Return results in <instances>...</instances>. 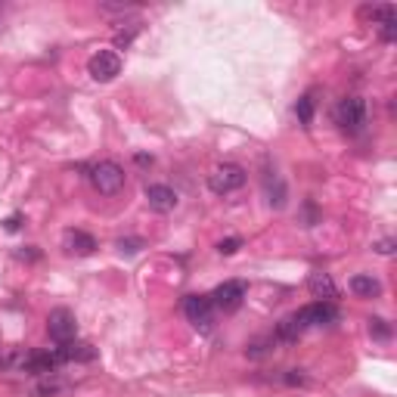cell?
<instances>
[{
	"label": "cell",
	"mask_w": 397,
	"mask_h": 397,
	"mask_svg": "<svg viewBox=\"0 0 397 397\" xmlns=\"http://www.w3.org/2000/svg\"><path fill=\"white\" fill-rule=\"evenodd\" d=\"M87 72L94 81H112L115 75L121 72V56H118L115 50H99V53L90 56Z\"/></svg>",
	"instance_id": "obj_8"
},
{
	"label": "cell",
	"mask_w": 397,
	"mask_h": 397,
	"mask_svg": "<svg viewBox=\"0 0 397 397\" xmlns=\"http://www.w3.org/2000/svg\"><path fill=\"white\" fill-rule=\"evenodd\" d=\"M208 187L211 192H217V196H227V192H236L246 187V168L242 165H221L214 168V171L208 174Z\"/></svg>",
	"instance_id": "obj_5"
},
{
	"label": "cell",
	"mask_w": 397,
	"mask_h": 397,
	"mask_svg": "<svg viewBox=\"0 0 397 397\" xmlns=\"http://www.w3.org/2000/svg\"><path fill=\"white\" fill-rule=\"evenodd\" d=\"M62 246H65V251L69 255H94L97 251V239L90 233H84V230H65V236H62Z\"/></svg>",
	"instance_id": "obj_10"
},
{
	"label": "cell",
	"mask_w": 397,
	"mask_h": 397,
	"mask_svg": "<svg viewBox=\"0 0 397 397\" xmlns=\"http://www.w3.org/2000/svg\"><path fill=\"white\" fill-rule=\"evenodd\" d=\"M90 183L99 196H118L124 190V168L118 162H97L90 168Z\"/></svg>",
	"instance_id": "obj_2"
},
{
	"label": "cell",
	"mask_w": 397,
	"mask_h": 397,
	"mask_svg": "<svg viewBox=\"0 0 397 397\" xmlns=\"http://www.w3.org/2000/svg\"><path fill=\"white\" fill-rule=\"evenodd\" d=\"M140 249H143V239H137V236H128V239H118V251H121V255H137Z\"/></svg>",
	"instance_id": "obj_18"
},
{
	"label": "cell",
	"mask_w": 397,
	"mask_h": 397,
	"mask_svg": "<svg viewBox=\"0 0 397 397\" xmlns=\"http://www.w3.org/2000/svg\"><path fill=\"white\" fill-rule=\"evenodd\" d=\"M342 310L335 308L332 301H314V304H304L301 310H295V314H289L283 320L280 326H276L273 332V342H283V344H292L298 342L308 329L314 326H329V323H339Z\"/></svg>",
	"instance_id": "obj_1"
},
{
	"label": "cell",
	"mask_w": 397,
	"mask_h": 397,
	"mask_svg": "<svg viewBox=\"0 0 397 397\" xmlns=\"http://www.w3.org/2000/svg\"><path fill=\"white\" fill-rule=\"evenodd\" d=\"M59 357H62V363H90L97 360V348L87 342H65V344H56Z\"/></svg>",
	"instance_id": "obj_11"
},
{
	"label": "cell",
	"mask_w": 397,
	"mask_h": 397,
	"mask_svg": "<svg viewBox=\"0 0 397 397\" xmlns=\"http://www.w3.org/2000/svg\"><path fill=\"white\" fill-rule=\"evenodd\" d=\"M335 124L348 134L363 131V124H366V103H363L360 97L339 99V106H335Z\"/></svg>",
	"instance_id": "obj_4"
},
{
	"label": "cell",
	"mask_w": 397,
	"mask_h": 397,
	"mask_svg": "<svg viewBox=\"0 0 397 397\" xmlns=\"http://www.w3.org/2000/svg\"><path fill=\"white\" fill-rule=\"evenodd\" d=\"M47 335H50V339H53L56 344L75 342V335H78V323H75V314H72L69 308L50 310V317H47Z\"/></svg>",
	"instance_id": "obj_6"
},
{
	"label": "cell",
	"mask_w": 397,
	"mask_h": 397,
	"mask_svg": "<svg viewBox=\"0 0 397 397\" xmlns=\"http://www.w3.org/2000/svg\"><path fill=\"white\" fill-rule=\"evenodd\" d=\"M246 295H249V285L242 283V280H227V283H221L214 292L208 295V301H211V308H214V310L233 314V310H239V308H242Z\"/></svg>",
	"instance_id": "obj_3"
},
{
	"label": "cell",
	"mask_w": 397,
	"mask_h": 397,
	"mask_svg": "<svg viewBox=\"0 0 397 397\" xmlns=\"http://www.w3.org/2000/svg\"><path fill=\"white\" fill-rule=\"evenodd\" d=\"M308 289H310V295H314L317 301L339 298V285H335V280L329 273H310L308 276Z\"/></svg>",
	"instance_id": "obj_12"
},
{
	"label": "cell",
	"mask_w": 397,
	"mask_h": 397,
	"mask_svg": "<svg viewBox=\"0 0 397 397\" xmlns=\"http://www.w3.org/2000/svg\"><path fill=\"white\" fill-rule=\"evenodd\" d=\"M369 335H373L376 342H388V339H391V326H388V320H382V317L369 320Z\"/></svg>",
	"instance_id": "obj_16"
},
{
	"label": "cell",
	"mask_w": 397,
	"mask_h": 397,
	"mask_svg": "<svg viewBox=\"0 0 397 397\" xmlns=\"http://www.w3.org/2000/svg\"><path fill=\"white\" fill-rule=\"evenodd\" d=\"M16 255H19V261H38V258H40V251H38L35 246H25V249L16 251Z\"/></svg>",
	"instance_id": "obj_20"
},
{
	"label": "cell",
	"mask_w": 397,
	"mask_h": 397,
	"mask_svg": "<svg viewBox=\"0 0 397 397\" xmlns=\"http://www.w3.org/2000/svg\"><path fill=\"white\" fill-rule=\"evenodd\" d=\"M137 31H140V22H131V28H128V31L121 28V31L115 35V47H118V50H128V47H131V40L137 38Z\"/></svg>",
	"instance_id": "obj_17"
},
{
	"label": "cell",
	"mask_w": 397,
	"mask_h": 397,
	"mask_svg": "<svg viewBox=\"0 0 397 397\" xmlns=\"http://www.w3.org/2000/svg\"><path fill=\"white\" fill-rule=\"evenodd\" d=\"M264 187H267L270 205H273V208H283V202H285V187H283L280 177H276L273 171H267V174H264Z\"/></svg>",
	"instance_id": "obj_14"
},
{
	"label": "cell",
	"mask_w": 397,
	"mask_h": 397,
	"mask_svg": "<svg viewBox=\"0 0 397 397\" xmlns=\"http://www.w3.org/2000/svg\"><path fill=\"white\" fill-rule=\"evenodd\" d=\"M19 224H22V214H13L10 221H6V230H19Z\"/></svg>",
	"instance_id": "obj_22"
},
{
	"label": "cell",
	"mask_w": 397,
	"mask_h": 397,
	"mask_svg": "<svg viewBox=\"0 0 397 397\" xmlns=\"http://www.w3.org/2000/svg\"><path fill=\"white\" fill-rule=\"evenodd\" d=\"M143 196H146L149 208L158 211V214H168V211L177 208V192L171 187H165V183H149V187L143 190Z\"/></svg>",
	"instance_id": "obj_9"
},
{
	"label": "cell",
	"mask_w": 397,
	"mask_h": 397,
	"mask_svg": "<svg viewBox=\"0 0 397 397\" xmlns=\"http://www.w3.org/2000/svg\"><path fill=\"white\" fill-rule=\"evenodd\" d=\"M376 251H379V255H391V251H394V239H382L376 246Z\"/></svg>",
	"instance_id": "obj_21"
},
{
	"label": "cell",
	"mask_w": 397,
	"mask_h": 397,
	"mask_svg": "<svg viewBox=\"0 0 397 397\" xmlns=\"http://www.w3.org/2000/svg\"><path fill=\"white\" fill-rule=\"evenodd\" d=\"M351 292L357 295V298H376V295H382V283L373 280V276H366V273H357V276H351Z\"/></svg>",
	"instance_id": "obj_13"
},
{
	"label": "cell",
	"mask_w": 397,
	"mask_h": 397,
	"mask_svg": "<svg viewBox=\"0 0 397 397\" xmlns=\"http://www.w3.org/2000/svg\"><path fill=\"white\" fill-rule=\"evenodd\" d=\"M239 246H242L239 236H230V239H221V242H217V251H221V255H236V251H239Z\"/></svg>",
	"instance_id": "obj_19"
},
{
	"label": "cell",
	"mask_w": 397,
	"mask_h": 397,
	"mask_svg": "<svg viewBox=\"0 0 397 397\" xmlns=\"http://www.w3.org/2000/svg\"><path fill=\"white\" fill-rule=\"evenodd\" d=\"M295 115H298L301 124H310V121H314V97L304 94L298 103H295Z\"/></svg>",
	"instance_id": "obj_15"
},
{
	"label": "cell",
	"mask_w": 397,
	"mask_h": 397,
	"mask_svg": "<svg viewBox=\"0 0 397 397\" xmlns=\"http://www.w3.org/2000/svg\"><path fill=\"white\" fill-rule=\"evenodd\" d=\"M183 314L190 317V323L202 329V332H211V323H214V308H211L208 295H187L183 298Z\"/></svg>",
	"instance_id": "obj_7"
}]
</instances>
